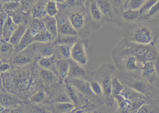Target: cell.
I'll use <instances>...</instances> for the list:
<instances>
[{
  "mask_svg": "<svg viewBox=\"0 0 159 113\" xmlns=\"http://www.w3.org/2000/svg\"><path fill=\"white\" fill-rule=\"evenodd\" d=\"M124 38L143 45H155L159 35V19L140 17L133 22H123L121 27Z\"/></svg>",
  "mask_w": 159,
  "mask_h": 113,
  "instance_id": "obj_1",
  "label": "cell"
},
{
  "mask_svg": "<svg viewBox=\"0 0 159 113\" xmlns=\"http://www.w3.org/2000/svg\"><path fill=\"white\" fill-rule=\"evenodd\" d=\"M30 68L16 70L12 73H1L3 87L7 90L12 91L14 89L16 92L24 94L32 90L37 81L35 65Z\"/></svg>",
  "mask_w": 159,
  "mask_h": 113,
  "instance_id": "obj_2",
  "label": "cell"
},
{
  "mask_svg": "<svg viewBox=\"0 0 159 113\" xmlns=\"http://www.w3.org/2000/svg\"><path fill=\"white\" fill-rule=\"evenodd\" d=\"M123 85L128 86L145 95L152 103L159 102V89L153 87L142 76L135 74L131 72L120 71L117 75Z\"/></svg>",
  "mask_w": 159,
  "mask_h": 113,
  "instance_id": "obj_3",
  "label": "cell"
},
{
  "mask_svg": "<svg viewBox=\"0 0 159 113\" xmlns=\"http://www.w3.org/2000/svg\"><path fill=\"white\" fill-rule=\"evenodd\" d=\"M59 10L67 15L78 35L81 39H87L93 29L85 6L66 7Z\"/></svg>",
  "mask_w": 159,
  "mask_h": 113,
  "instance_id": "obj_4",
  "label": "cell"
},
{
  "mask_svg": "<svg viewBox=\"0 0 159 113\" xmlns=\"http://www.w3.org/2000/svg\"><path fill=\"white\" fill-rule=\"evenodd\" d=\"M115 71V66L110 64H104L97 70L91 72L93 79L98 81L103 90V101L108 107H112L114 103L111 89L112 79Z\"/></svg>",
  "mask_w": 159,
  "mask_h": 113,
  "instance_id": "obj_5",
  "label": "cell"
},
{
  "mask_svg": "<svg viewBox=\"0 0 159 113\" xmlns=\"http://www.w3.org/2000/svg\"><path fill=\"white\" fill-rule=\"evenodd\" d=\"M150 45L137 44L124 38L113 49L111 52L112 59L126 56L133 55L136 58L138 62L143 63V59Z\"/></svg>",
  "mask_w": 159,
  "mask_h": 113,
  "instance_id": "obj_6",
  "label": "cell"
},
{
  "mask_svg": "<svg viewBox=\"0 0 159 113\" xmlns=\"http://www.w3.org/2000/svg\"><path fill=\"white\" fill-rule=\"evenodd\" d=\"M104 17L105 22L121 27L123 21L120 13L113 6L111 0H96Z\"/></svg>",
  "mask_w": 159,
  "mask_h": 113,
  "instance_id": "obj_7",
  "label": "cell"
},
{
  "mask_svg": "<svg viewBox=\"0 0 159 113\" xmlns=\"http://www.w3.org/2000/svg\"><path fill=\"white\" fill-rule=\"evenodd\" d=\"M89 43L88 39H80L71 46L70 59L82 66L88 62L86 49Z\"/></svg>",
  "mask_w": 159,
  "mask_h": 113,
  "instance_id": "obj_8",
  "label": "cell"
},
{
  "mask_svg": "<svg viewBox=\"0 0 159 113\" xmlns=\"http://www.w3.org/2000/svg\"><path fill=\"white\" fill-rule=\"evenodd\" d=\"M93 30L99 29L105 23L102 12L96 0H88L85 4Z\"/></svg>",
  "mask_w": 159,
  "mask_h": 113,
  "instance_id": "obj_9",
  "label": "cell"
},
{
  "mask_svg": "<svg viewBox=\"0 0 159 113\" xmlns=\"http://www.w3.org/2000/svg\"><path fill=\"white\" fill-rule=\"evenodd\" d=\"M57 22L58 34L61 35H78V33L72 26L67 15L62 10H59L56 16Z\"/></svg>",
  "mask_w": 159,
  "mask_h": 113,
  "instance_id": "obj_10",
  "label": "cell"
},
{
  "mask_svg": "<svg viewBox=\"0 0 159 113\" xmlns=\"http://www.w3.org/2000/svg\"><path fill=\"white\" fill-rule=\"evenodd\" d=\"M112 59L115 66L120 71L133 73L134 71L140 70V67L137 65L136 58L133 55H126Z\"/></svg>",
  "mask_w": 159,
  "mask_h": 113,
  "instance_id": "obj_11",
  "label": "cell"
},
{
  "mask_svg": "<svg viewBox=\"0 0 159 113\" xmlns=\"http://www.w3.org/2000/svg\"><path fill=\"white\" fill-rule=\"evenodd\" d=\"M70 83L77 89L79 92L84 95L89 96L92 100L99 104L104 103L103 99L97 96L93 92L91 87L90 82L80 78H68Z\"/></svg>",
  "mask_w": 159,
  "mask_h": 113,
  "instance_id": "obj_12",
  "label": "cell"
},
{
  "mask_svg": "<svg viewBox=\"0 0 159 113\" xmlns=\"http://www.w3.org/2000/svg\"><path fill=\"white\" fill-rule=\"evenodd\" d=\"M140 70H142V77L151 84L157 81V72L155 65L152 62H146L143 64Z\"/></svg>",
  "mask_w": 159,
  "mask_h": 113,
  "instance_id": "obj_13",
  "label": "cell"
},
{
  "mask_svg": "<svg viewBox=\"0 0 159 113\" xmlns=\"http://www.w3.org/2000/svg\"><path fill=\"white\" fill-rule=\"evenodd\" d=\"M18 26L19 25L16 24L11 16H9L3 27L1 29V39L9 42Z\"/></svg>",
  "mask_w": 159,
  "mask_h": 113,
  "instance_id": "obj_14",
  "label": "cell"
},
{
  "mask_svg": "<svg viewBox=\"0 0 159 113\" xmlns=\"http://www.w3.org/2000/svg\"><path fill=\"white\" fill-rule=\"evenodd\" d=\"M120 95L129 101H133L142 99L146 100L148 103H152L150 101L145 95H143L134 89L126 85H124V88L121 92Z\"/></svg>",
  "mask_w": 159,
  "mask_h": 113,
  "instance_id": "obj_15",
  "label": "cell"
},
{
  "mask_svg": "<svg viewBox=\"0 0 159 113\" xmlns=\"http://www.w3.org/2000/svg\"><path fill=\"white\" fill-rule=\"evenodd\" d=\"M1 105L2 108L9 109L12 107H18V106L23 103L19 98L8 93L3 92L1 95Z\"/></svg>",
  "mask_w": 159,
  "mask_h": 113,
  "instance_id": "obj_16",
  "label": "cell"
},
{
  "mask_svg": "<svg viewBox=\"0 0 159 113\" xmlns=\"http://www.w3.org/2000/svg\"><path fill=\"white\" fill-rule=\"evenodd\" d=\"M30 22L28 21H25L19 25L18 28L16 30L13 35H12L10 42L11 44L16 47L22 40L23 36L29 28Z\"/></svg>",
  "mask_w": 159,
  "mask_h": 113,
  "instance_id": "obj_17",
  "label": "cell"
},
{
  "mask_svg": "<svg viewBox=\"0 0 159 113\" xmlns=\"http://www.w3.org/2000/svg\"><path fill=\"white\" fill-rule=\"evenodd\" d=\"M37 52L39 53L41 57H49L54 54L55 44L54 42L47 43L35 42Z\"/></svg>",
  "mask_w": 159,
  "mask_h": 113,
  "instance_id": "obj_18",
  "label": "cell"
},
{
  "mask_svg": "<svg viewBox=\"0 0 159 113\" xmlns=\"http://www.w3.org/2000/svg\"><path fill=\"white\" fill-rule=\"evenodd\" d=\"M34 43H35L34 37L31 34L30 30L28 29L19 44L15 47L14 54H17L21 52Z\"/></svg>",
  "mask_w": 159,
  "mask_h": 113,
  "instance_id": "obj_19",
  "label": "cell"
},
{
  "mask_svg": "<svg viewBox=\"0 0 159 113\" xmlns=\"http://www.w3.org/2000/svg\"><path fill=\"white\" fill-rule=\"evenodd\" d=\"M49 0H39L32 7L30 13L33 18L42 19L46 16L45 8L47 2Z\"/></svg>",
  "mask_w": 159,
  "mask_h": 113,
  "instance_id": "obj_20",
  "label": "cell"
},
{
  "mask_svg": "<svg viewBox=\"0 0 159 113\" xmlns=\"http://www.w3.org/2000/svg\"><path fill=\"white\" fill-rule=\"evenodd\" d=\"M69 61L70 68L68 78H80L85 76L86 72L82 66L71 59H69Z\"/></svg>",
  "mask_w": 159,
  "mask_h": 113,
  "instance_id": "obj_21",
  "label": "cell"
},
{
  "mask_svg": "<svg viewBox=\"0 0 159 113\" xmlns=\"http://www.w3.org/2000/svg\"><path fill=\"white\" fill-rule=\"evenodd\" d=\"M57 73L60 78L65 81L68 76L69 72L70 64L69 59H57L56 61Z\"/></svg>",
  "mask_w": 159,
  "mask_h": 113,
  "instance_id": "obj_22",
  "label": "cell"
},
{
  "mask_svg": "<svg viewBox=\"0 0 159 113\" xmlns=\"http://www.w3.org/2000/svg\"><path fill=\"white\" fill-rule=\"evenodd\" d=\"M44 22L45 29L56 39L58 35L57 32V22L55 16H51L46 15L42 18Z\"/></svg>",
  "mask_w": 159,
  "mask_h": 113,
  "instance_id": "obj_23",
  "label": "cell"
},
{
  "mask_svg": "<svg viewBox=\"0 0 159 113\" xmlns=\"http://www.w3.org/2000/svg\"><path fill=\"white\" fill-rule=\"evenodd\" d=\"M64 81L66 84L68 95L69 96L72 103L74 105L75 107H78L80 104V99L79 95V92L71 84L70 81V79L68 78H66Z\"/></svg>",
  "mask_w": 159,
  "mask_h": 113,
  "instance_id": "obj_24",
  "label": "cell"
},
{
  "mask_svg": "<svg viewBox=\"0 0 159 113\" xmlns=\"http://www.w3.org/2000/svg\"><path fill=\"white\" fill-rule=\"evenodd\" d=\"M71 46L66 45H55L54 55L57 59H70Z\"/></svg>",
  "mask_w": 159,
  "mask_h": 113,
  "instance_id": "obj_25",
  "label": "cell"
},
{
  "mask_svg": "<svg viewBox=\"0 0 159 113\" xmlns=\"http://www.w3.org/2000/svg\"><path fill=\"white\" fill-rule=\"evenodd\" d=\"M81 39L79 35H61L58 34L55 39V45H66L72 46L75 43Z\"/></svg>",
  "mask_w": 159,
  "mask_h": 113,
  "instance_id": "obj_26",
  "label": "cell"
},
{
  "mask_svg": "<svg viewBox=\"0 0 159 113\" xmlns=\"http://www.w3.org/2000/svg\"><path fill=\"white\" fill-rule=\"evenodd\" d=\"M114 99L118 102V110L116 113H132L130 101L124 98L120 94L115 95Z\"/></svg>",
  "mask_w": 159,
  "mask_h": 113,
  "instance_id": "obj_27",
  "label": "cell"
},
{
  "mask_svg": "<svg viewBox=\"0 0 159 113\" xmlns=\"http://www.w3.org/2000/svg\"><path fill=\"white\" fill-rule=\"evenodd\" d=\"M57 59L54 54L51 57H40L38 60V64L43 69H47L51 71V69L52 68L54 70H55L57 71L56 66V61Z\"/></svg>",
  "mask_w": 159,
  "mask_h": 113,
  "instance_id": "obj_28",
  "label": "cell"
},
{
  "mask_svg": "<svg viewBox=\"0 0 159 113\" xmlns=\"http://www.w3.org/2000/svg\"><path fill=\"white\" fill-rule=\"evenodd\" d=\"M120 16L123 22H131L137 20L140 15L139 10L127 9L121 12Z\"/></svg>",
  "mask_w": 159,
  "mask_h": 113,
  "instance_id": "obj_29",
  "label": "cell"
},
{
  "mask_svg": "<svg viewBox=\"0 0 159 113\" xmlns=\"http://www.w3.org/2000/svg\"><path fill=\"white\" fill-rule=\"evenodd\" d=\"M29 29L34 37L39 33L46 30L42 19L40 18L32 19Z\"/></svg>",
  "mask_w": 159,
  "mask_h": 113,
  "instance_id": "obj_30",
  "label": "cell"
},
{
  "mask_svg": "<svg viewBox=\"0 0 159 113\" xmlns=\"http://www.w3.org/2000/svg\"><path fill=\"white\" fill-rule=\"evenodd\" d=\"M21 9V2H10L1 4V9L6 12L9 16Z\"/></svg>",
  "mask_w": 159,
  "mask_h": 113,
  "instance_id": "obj_31",
  "label": "cell"
},
{
  "mask_svg": "<svg viewBox=\"0 0 159 113\" xmlns=\"http://www.w3.org/2000/svg\"><path fill=\"white\" fill-rule=\"evenodd\" d=\"M39 73L42 79L46 84H52L57 80L55 73L51 70L41 68Z\"/></svg>",
  "mask_w": 159,
  "mask_h": 113,
  "instance_id": "obj_32",
  "label": "cell"
},
{
  "mask_svg": "<svg viewBox=\"0 0 159 113\" xmlns=\"http://www.w3.org/2000/svg\"><path fill=\"white\" fill-rule=\"evenodd\" d=\"M35 42L39 43H47V42H54L55 38L51 34L47 31H43L37 34L34 36Z\"/></svg>",
  "mask_w": 159,
  "mask_h": 113,
  "instance_id": "obj_33",
  "label": "cell"
},
{
  "mask_svg": "<svg viewBox=\"0 0 159 113\" xmlns=\"http://www.w3.org/2000/svg\"><path fill=\"white\" fill-rule=\"evenodd\" d=\"M46 15L51 16H56L59 12L58 5L54 0H49L46 5Z\"/></svg>",
  "mask_w": 159,
  "mask_h": 113,
  "instance_id": "obj_34",
  "label": "cell"
},
{
  "mask_svg": "<svg viewBox=\"0 0 159 113\" xmlns=\"http://www.w3.org/2000/svg\"><path fill=\"white\" fill-rule=\"evenodd\" d=\"M136 113H159V107L157 104H144Z\"/></svg>",
  "mask_w": 159,
  "mask_h": 113,
  "instance_id": "obj_35",
  "label": "cell"
},
{
  "mask_svg": "<svg viewBox=\"0 0 159 113\" xmlns=\"http://www.w3.org/2000/svg\"><path fill=\"white\" fill-rule=\"evenodd\" d=\"M124 88V85L120 81L118 77H113L112 79L111 89L113 97L115 95H120Z\"/></svg>",
  "mask_w": 159,
  "mask_h": 113,
  "instance_id": "obj_36",
  "label": "cell"
},
{
  "mask_svg": "<svg viewBox=\"0 0 159 113\" xmlns=\"http://www.w3.org/2000/svg\"><path fill=\"white\" fill-rule=\"evenodd\" d=\"M90 83L91 89H92L93 92L98 97L103 99V88H102V86L100 85V83L97 80H95L94 79H92L90 81Z\"/></svg>",
  "mask_w": 159,
  "mask_h": 113,
  "instance_id": "obj_37",
  "label": "cell"
},
{
  "mask_svg": "<svg viewBox=\"0 0 159 113\" xmlns=\"http://www.w3.org/2000/svg\"><path fill=\"white\" fill-rule=\"evenodd\" d=\"M75 106L72 103H56L57 110L61 113H66L73 110Z\"/></svg>",
  "mask_w": 159,
  "mask_h": 113,
  "instance_id": "obj_38",
  "label": "cell"
},
{
  "mask_svg": "<svg viewBox=\"0 0 159 113\" xmlns=\"http://www.w3.org/2000/svg\"><path fill=\"white\" fill-rule=\"evenodd\" d=\"M147 1L148 0H130L123 10L127 9L139 10Z\"/></svg>",
  "mask_w": 159,
  "mask_h": 113,
  "instance_id": "obj_39",
  "label": "cell"
},
{
  "mask_svg": "<svg viewBox=\"0 0 159 113\" xmlns=\"http://www.w3.org/2000/svg\"><path fill=\"white\" fill-rule=\"evenodd\" d=\"M1 52L3 54H11L13 53L15 46L9 42L1 39Z\"/></svg>",
  "mask_w": 159,
  "mask_h": 113,
  "instance_id": "obj_40",
  "label": "cell"
},
{
  "mask_svg": "<svg viewBox=\"0 0 159 113\" xmlns=\"http://www.w3.org/2000/svg\"><path fill=\"white\" fill-rule=\"evenodd\" d=\"M45 92L42 90L38 91L30 97V101L33 103H39L43 101L46 97Z\"/></svg>",
  "mask_w": 159,
  "mask_h": 113,
  "instance_id": "obj_41",
  "label": "cell"
},
{
  "mask_svg": "<svg viewBox=\"0 0 159 113\" xmlns=\"http://www.w3.org/2000/svg\"><path fill=\"white\" fill-rule=\"evenodd\" d=\"M159 0H148L139 9L140 17L146 15L148 11Z\"/></svg>",
  "mask_w": 159,
  "mask_h": 113,
  "instance_id": "obj_42",
  "label": "cell"
},
{
  "mask_svg": "<svg viewBox=\"0 0 159 113\" xmlns=\"http://www.w3.org/2000/svg\"><path fill=\"white\" fill-rule=\"evenodd\" d=\"M39 0H21L22 10L26 13L30 12L32 7Z\"/></svg>",
  "mask_w": 159,
  "mask_h": 113,
  "instance_id": "obj_43",
  "label": "cell"
},
{
  "mask_svg": "<svg viewBox=\"0 0 159 113\" xmlns=\"http://www.w3.org/2000/svg\"><path fill=\"white\" fill-rule=\"evenodd\" d=\"M159 13V0L150 8L148 13L142 16V17L146 19H152Z\"/></svg>",
  "mask_w": 159,
  "mask_h": 113,
  "instance_id": "obj_44",
  "label": "cell"
},
{
  "mask_svg": "<svg viewBox=\"0 0 159 113\" xmlns=\"http://www.w3.org/2000/svg\"><path fill=\"white\" fill-rule=\"evenodd\" d=\"M54 101L56 103H72L67 93L61 92L55 97Z\"/></svg>",
  "mask_w": 159,
  "mask_h": 113,
  "instance_id": "obj_45",
  "label": "cell"
},
{
  "mask_svg": "<svg viewBox=\"0 0 159 113\" xmlns=\"http://www.w3.org/2000/svg\"><path fill=\"white\" fill-rule=\"evenodd\" d=\"M111 1L114 7L121 13L123 10L127 0H111Z\"/></svg>",
  "mask_w": 159,
  "mask_h": 113,
  "instance_id": "obj_46",
  "label": "cell"
},
{
  "mask_svg": "<svg viewBox=\"0 0 159 113\" xmlns=\"http://www.w3.org/2000/svg\"><path fill=\"white\" fill-rule=\"evenodd\" d=\"M1 18H0V20H1V29L3 27L5 22L7 21L8 19L9 15L5 11H3L2 9H1Z\"/></svg>",
  "mask_w": 159,
  "mask_h": 113,
  "instance_id": "obj_47",
  "label": "cell"
},
{
  "mask_svg": "<svg viewBox=\"0 0 159 113\" xmlns=\"http://www.w3.org/2000/svg\"><path fill=\"white\" fill-rule=\"evenodd\" d=\"M11 66L9 64L6 62L1 63V73H3L7 72L11 68Z\"/></svg>",
  "mask_w": 159,
  "mask_h": 113,
  "instance_id": "obj_48",
  "label": "cell"
},
{
  "mask_svg": "<svg viewBox=\"0 0 159 113\" xmlns=\"http://www.w3.org/2000/svg\"><path fill=\"white\" fill-rule=\"evenodd\" d=\"M33 113H44L43 109L38 106H33L32 107Z\"/></svg>",
  "mask_w": 159,
  "mask_h": 113,
  "instance_id": "obj_49",
  "label": "cell"
},
{
  "mask_svg": "<svg viewBox=\"0 0 159 113\" xmlns=\"http://www.w3.org/2000/svg\"><path fill=\"white\" fill-rule=\"evenodd\" d=\"M10 113H25V112L22 108L17 107L12 110Z\"/></svg>",
  "mask_w": 159,
  "mask_h": 113,
  "instance_id": "obj_50",
  "label": "cell"
},
{
  "mask_svg": "<svg viewBox=\"0 0 159 113\" xmlns=\"http://www.w3.org/2000/svg\"><path fill=\"white\" fill-rule=\"evenodd\" d=\"M88 0H76V6H84Z\"/></svg>",
  "mask_w": 159,
  "mask_h": 113,
  "instance_id": "obj_51",
  "label": "cell"
},
{
  "mask_svg": "<svg viewBox=\"0 0 159 113\" xmlns=\"http://www.w3.org/2000/svg\"><path fill=\"white\" fill-rule=\"evenodd\" d=\"M21 0H0L1 4L5 3L10 2H21Z\"/></svg>",
  "mask_w": 159,
  "mask_h": 113,
  "instance_id": "obj_52",
  "label": "cell"
},
{
  "mask_svg": "<svg viewBox=\"0 0 159 113\" xmlns=\"http://www.w3.org/2000/svg\"><path fill=\"white\" fill-rule=\"evenodd\" d=\"M57 4H62L65 2L66 0H54Z\"/></svg>",
  "mask_w": 159,
  "mask_h": 113,
  "instance_id": "obj_53",
  "label": "cell"
},
{
  "mask_svg": "<svg viewBox=\"0 0 159 113\" xmlns=\"http://www.w3.org/2000/svg\"><path fill=\"white\" fill-rule=\"evenodd\" d=\"M129 1H130V0H127V2H126V3L125 4V6L124 7L123 10H124V9L125 7V6H126V5L127 4V3H128V2H129Z\"/></svg>",
  "mask_w": 159,
  "mask_h": 113,
  "instance_id": "obj_54",
  "label": "cell"
},
{
  "mask_svg": "<svg viewBox=\"0 0 159 113\" xmlns=\"http://www.w3.org/2000/svg\"><path fill=\"white\" fill-rule=\"evenodd\" d=\"M158 48V51H159V45H158V48Z\"/></svg>",
  "mask_w": 159,
  "mask_h": 113,
  "instance_id": "obj_55",
  "label": "cell"
},
{
  "mask_svg": "<svg viewBox=\"0 0 159 113\" xmlns=\"http://www.w3.org/2000/svg\"><path fill=\"white\" fill-rule=\"evenodd\" d=\"M91 113V112H90V111H89V112H86V113Z\"/></svg>",
  "mask_w": 159,
  "mask_h": 113,
  "instance_id": "obj_56",
  "label": "cell"
},
{
  "mask_svg": "<svg viewBox=\"0 0 159 113\" xmlns=\"http://www.w3.org/2000/svg\"></svg>",
  "mask_w": 159,
  "mask_h": 113,
  "instance_id": "obj_57",
  "label": "cell"
}]
</instances>
